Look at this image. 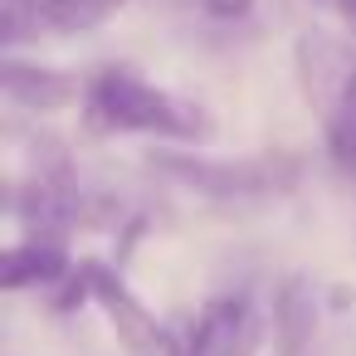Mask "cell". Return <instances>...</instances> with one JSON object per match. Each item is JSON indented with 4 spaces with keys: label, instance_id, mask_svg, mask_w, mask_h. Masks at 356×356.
<instances>
[{
    "label": "cell",
    "instance_id": "7",
    "mask_svg": "<svg viewBox=\"0 0 356 356\" xmlns=\"http://www.w3.org/2000/svg\"><path fill=\"white\" fill-rule=\"evenodd\" d=\"M317 327V302L307 278H283V288L273 293V332H278V356H298L312 341Z\"/></svg>",
    "mask_w": 356,
    "mask_h": 356
},
{
    "label": "cell",
    "instance_id": "3",
    "mask_svg": "<svg viewBox=\"0 0 356 356\" xmlns=\"http://www.w3.org/2000/svg\"><path fill=\"white\" fill-rule=\"evenodd\" d=\"M79 273H83L88 298L103 307V317L113 322L118 341H122L132 356H181V351H186V341L122 283V273H113L108 264H79Z\"/></svg>",
    "mask_w": 356,
    "mask_h": 356
},
{
    "label": "cell",
    "instance_id": "13",
    "mask_svg": "<svg viewBox=\"0 0 356 356\" xmlns=\"http://www.w3.org/2000/svg\"><path fill=\"white\" fill-rule=\"evenodd\" d=\"M327 6H332V0H327Z\"/></svg>",
    "mask_w": 356,
    "mask_h": 356
},
{
    "label": "cell",
    "instance_id": "1",
    "mask_svg": "<svg viewBox=\"0 0 356 356\" xmlns=\"http://www.w3.org/2000/svg\"><path fill=\"white\" fill-rule=\"evenodd\" d=\"M83 118L93 132H147V137H171V142H205L215 137V118L171 93L147 83L137 69H103L83 83Z\"/></svg>",
    "mask_w": 356,
    "mask_h": 356
},
{
    "label": "cell",
    "instance_id": "2",
    "mask_svg": "<svg viewBox=\"0 0 356 356\" xmlns=\"http://www.w3.org/2000/svg\"><path fill=\"white\" fill-rule=\"evenodd\" d=\"M152 171H161L166 181L205 195V200H264V195H283L298 181V161L293 156H195V152H152Z\"/></svg>",
    "mask_w": 356,
    "mask_h": 356
},
{
    "label": "cell",
    "instance_id": "12",
    "mask_svg": "<svg viewBox=\"0 0 356 356\" xmlns=\"http://www.w3.org/2000/svg\"><path fill=\"white\" fill-rule=\"evenodd\" d=\"M332 6L341 10V20H346V30H351V40H356V0H332Z\"/></svg>",
    "mask_w": 356,
    "mask_h": 356
},
{
    "label": "cell",
    "instance_id": "11",
    "mask_svg": "<svg viewBox=\"0 0 356 356\" xmlns=\"http://www.w3.org/2000/svg\"><path fill=\"white\" fill-rule=\"evenodd\" d=\"M200 6L210 10V15H220V20H234V15H244L254 0H200Z\"/></svg>",
    "mask_w": 356,
    "mask_h": 356
},
{
    "label": "cell",
    "instance_id": "5",
    "mask_svg": "<svg viewBox=\"0 0 356 356\" xmlns=\"http://www.w3.org/2000/svg\"><path fill=\"white\" fill-rule=\"evenodd\" d=\"M0 83H6V98L20 103V108H35V113H59L69 103L83 98L79 79L59 74V69H40V64H20L15 54L6 59V69H0Z\"/></svg>",
    "mask_w": 356,
    "mask_h": 356
},
{
    "label": "cell",
    "instance_id": "4",
    "mask_svg": "<svg viewBox=\"0 0 356 356\" xmlns=\"http://www.w3.org/2000/svg\"><path fill=\"white\" fill-rule=\"evenodd\" d=\"M259 332L264 327H259L249 298H215L195 312V327H191L181 356H254Z\"/></svg>",
    "mask_w": 356,
    "mask_h": 356
},
{
    "label": "cell",
    "instance_id": "8",
    "mask_svg": "<svg viewBox=\"0 0 356 356\" xmlns=\"http://www.w3.org/2000/svg\"><path fill=\"white\" fill-rule=\"evenodd\" d=\"M69 273V254L54 239H35V244H10L6 249V288L25 293V288H49Z\"/></svg>",
    "mask_w": 356,
    "mask_h": 356
},
{
    "label": "cell",
    "instance_id": "6",
    "mask_svg": "<svg viewBox=\"0 0 356 356\" xmlns=\"http://www.w3.org/2000/svg\"><path fill=\"white\" fill-rule=\"evenodd\" d=\"M351 54L337 44V40H327V35H302L298 40V74H302V88H307V98L327 113L332 103H337V93L346 88V79H351Z\"/></svg>",
    "mask_w": 356,
    "mask_h": 356
},
{
    "label": "cell",
    "instance_id": "9",
    "mask_svg": "<svg viewBox=\"0 0 356 356\" xmlns=\"http://www.w3.org/2000/svg\"><path fill=\"white\" fill-rule=\"evenodd\" d=\"M327 156L337 171L356 176V69H351L346 88L337 93V103L327 108Z\"/></svg>",
    "mask_w": 356,
    "mask_h": 356
},
{
    "label": "cell",
    "instance_id": "10",
    "mask_svg": "<svg viewBox=\"0 0 356 356\" xmlns=\"http://www.w3.org/2000/svg\"><path fill=\"white\" fill-rule=\"evenodd\" d=\"M127 0H49L40 25L44 30H59V35H83L93 25H103L108 15H118Z\"/></svg>",
    "mask_w": 356,
    "mask_h": 356
}]
</instances>
